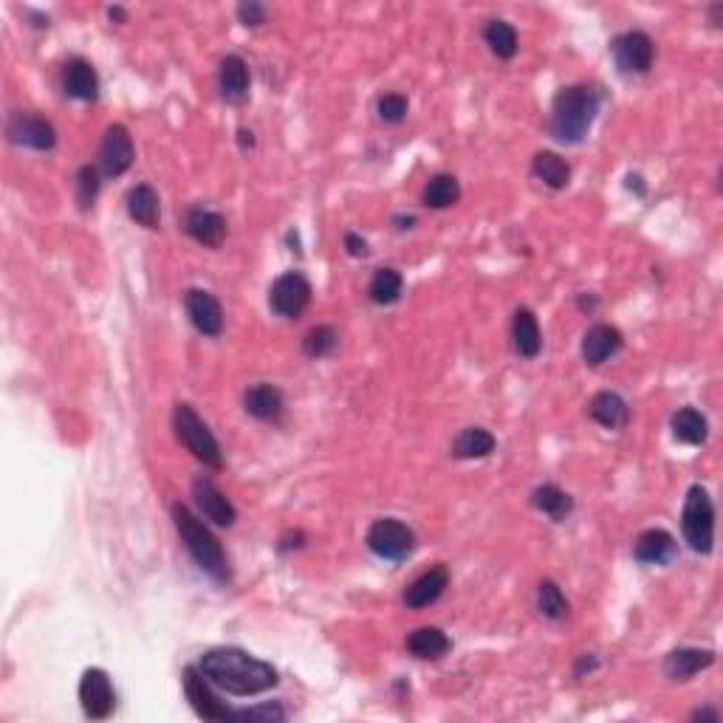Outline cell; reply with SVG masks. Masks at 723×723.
<instances>
[{
  "label": "cell",
  "mask_w": 723,
  "mask_h": 723,
  "mask_svg": "<svg viewBox=\"0 0 723 723\" xmlns=\"http://www.w3.org/2000/svg\"><path fill=\"white\" fill-rule=\"evenodd\" d=\"M198 670L207 675L209 684L229 695H260V692L277 687V670L269 661L255 659L252 653H246L241 647H212L207 650Z\"/></svg>",
  "instance_id": "1"
},
{
  "label": "cell",
  "mask_w": 723,
  "mask_h": 723,
  "mask_svg": "<svg viewBox=\"0 0 723 723\" xmlns=\"http://www.w3.org/2000/svg\"><path fill=\"white\" fill-rule=\"evenodd\" d=\"M599 105H602V97L591 85L560 88V94L554 97V105H551V119H548L551 136L563 145H579L594 125Z\"/></svg>",
  "instance_id": "2"
},
{
  "label": "cell",
  "mask_w": 723,
  "mask_h": 723,
  "mask_svg": "<svg viewBox=\"0 0 723 723\" xmlns=\"http://www.w3.org/2000/svg\"><path fill=\"white\" fill-rule=\"evenodd\" d=\"M173 523H176V531L178 537H181V543L184 548L190 551V557L195 560V565L212 577L215 582H229L232 577V568H229V560H226L224 548L218 543V537L212 534V531L198 520V517L187 509V506H181V503H173Z\"/></svg>",
  "instance_id": "3"
},
{
  "label": "cell",
  "mask_w": 723,
  "mask_h": 723,
  "mask_svg": "<svg viewBox=\"0 0 723 723\" xmlns=\"http://www.w3.org/2000/svg\"><path fill=\"white\" fill-rule=\"evenodd\" d=\"M681 531H684L687 546L695 554H712V548H715V506H712V498L701 483L690 486V492L684 498Z\"/></svg>",
  "instance_id": "4"
},
{
  "label": "cell",
  "mask_w": 723,
  "mask_h": 723,
  "mask_svg": "<svg viewBox=\"0 0 723 723\" xmlns=\"http://www.w3.org/2000/svg\"><path fill=\"white\" fill-rule=\"evenodd\" d=\"M173 430H176L178 441L187 447V452H193V458H198L201 464L209 466V469H221L224 466V455H221L218 438L212 435V430L204 424V418L198 416L190 404H176Z\"/></svg>",
  "instance_id": "5"
},
{
  "label": "cell",
  "mask_w": 723,
  "mask_h": 723,
  "mask_svg": "<svg viewBox=\"0 0 723 723\" xmlns=\"http://www.w3.org/2000/svg\"><path fill=\"white\" fill-rule=\"evenodd\" d=\"M365 543H368V548L376 557L390 560V563H404L416 551V534L402 520L382 517L368 529Z\"/></svg>",
  "instance_id": "6"
},
{
  "label": "cell",
  "mask_w": 723,
  "mask_h": 723,
  "mask_svg": "<svg viewBox=\"0 0 723 723\" xmlns=\"http://www.w3.org/2000/svg\"><path fill=\"white\" fill-rule=\"evenodd\" d=\"M311 283H308L306 274L300 272H286L280 274L272 283L269 291V306L277 317L283 320H297L311 303Z\"/></svg>",
  "instance_id": "7"
},
{
  "label": "cell",
  "mask_w": 723,
  "mask_h": 723,
  "mask_svg": "<svg viewBox=\"0 0 723 723\" xmlns=\"http://www.w3.org/2000/svg\"><path fill=\"white\" fill-rule=\"evenodd\" d=\"M613 60L622 74H647L653 68V57H656V46L653 37L647 32H625L619 34L611 43Z\"/></svg>",
  "instance_id": "8"
},
{
  "label": "cell",
  "mask_w": 723,
  "mask_h": 723,
  "mask_svg": "<svg viewBox=\"0 0 723 723\" xmlns=\"http://www.w3.org/2000/svg\"><path fill=\"white\" fill-rule=\"evenodd\" d=\"M80 701L91 721L111 718L113 707H116V690H113L111 675L99 670V667L85 670L80 681Z\"/></svg>",
  "instance_id": "9"
},
{
  "label": "cell",
  "mask_w": 723,
  "mask_h": 723,
  "mask_svg": "<svg viewBox=\"0 0 723 723\" xmlns=\"http://www.w3.org/2000/svg\"><path fill=\"white\" fill-rule=\"evenodd\" d=\"M184 692H187L198 718H204V721H235V709L221 704V698L209 687V678L198 667L184 670Z\"/></svg>",
  "instance_id": "10"
},
{
  "label": "cell",
  "mask_w": 723,
  "mask_h": 723,
  "mask_svg": "<svg viewBox=\"0 0 723 723\" xmlns=\"http://www.w3.org/2000/svg\"><path fill=\"white\" fill-rule=\"evenodd\" d=\"M136 159V150H133V139H130V130L125 125H111L102 136V145H99V167L108 178H119L128 173Z\"/></svg>",
  "instance_id": "11"
},
{
  "label": "cell",
  "mask_w": 723,
  "mask_h": 723,
  "mask_svg": "<svg viewBox=\"0 0 723 723\" xmlns=\"http://www.w3.org/2000/svg\"><path fill=\"white\" fill-rule=\"evenodd\" d=\"M184 308H187V317H190L198 334L221 337V331H224V308H221L215 294H209L204 289H190L184 294Z\"/></svg>",
  "instance_id": "12"
},
{
  "label": "cell",
  "mask_w": 723,
  "mask_h": 723,
  "mask_svg": "<svg viewBox=\"0 0 723 723\" xmlns=\"http://www.w3.org/2000/svg\"><path fill=\"white\" fill-rule=\"evenodd\" d=\"M9 139L32 150H51L57 145V130L49 119L32 111H20L9 119Z\"/></svg>",
  "instance_id": "13"
},
{
  "label": "cell",
  "mask_w": 723,
  "mask_h": 723,
  "mask_svg": "<svg viewBox=\"0 0 723 723\" xmlns=\"http://www.w3.org/2000/svg\"><path fill=\"white\" fill-rule=\"evenodd\" d=\"M622 345H625V337H622V331L616 328V325H608V322H596L591 325L588 331H585V337H582V362L588 365V368H599V365H605L608 359L622 351Z\"/></svg>",
  "instance_id": "14"
},
{
  "label": "cell",
  "mask_w": 723,
  "mask_h": 723,
  "mask_svg": "<svg viewBox=\"0 0 723 723\" xmlns=\"http://www.w3.org/2000/svg\"><path fill=\"white\" fill-rule=\"evenodd\" d=\"M193 500L198 506V512L207 517L209 523L221 526V529H229L235 526L238 520V509L232 506V500L226 498L224 492L209 481V478H195L193 483Z\"/></svg>",
  "instance_id": "15"
},
{
  "label": "cell",
  "mask_w": 723,
  "mask_h": 723,
  "mask_svg": "<svg viewBox=\"0 0 723 723\" xmlns=\"http://www.w3.org/2000/svg\"><path fill=\"white\" fill-rule=\"evenodd\" d=\"M447 585H450V571H447V565H433L430 571H424L421 577L413 579V582L407 585V591H404V605H407L410 611H424V608H430V605H435V602L444 596Z\"/></svg>",
  "instance_id": "16"
},
{
  "label": "cell",
  "mask_w": 723,
  "mask_h": 723,
  "mask_svg": "<svg viewBox=\"0 0 723 723\" xmlns=\"http://www.w3.org/2000/svg\"><path fill=\"white\" fill-rule=\"evenodd\" d=\"M184 232L193 238L195 243L207 246V249H218L226 241V218L221 212L212 209L193 207L184 215Z\"/></svg>",
  "instance_id": "17"
},
{
  "label": "cell",
  "mask_w": 723,
  "mask_h": 723,
  "mask_svg": "<svg viewBox=\"0 0 723 723\" xmlns=\"http://www.w3.org/2000/svg\"><path fill=\"white\" fill-rule=\"evenodd\" d=\"M243 407L252 418H258L263 424H280L283 413H286V399H283V390L280 387L269 385V382H260L252 385L243 396Z\"/></svg>",
  "instance_id": "18"
},
{
  "label": "cell",
  "mask_w": 723,
  "mask_h": 723,
  "mask_svg": "<svg viewBox=\"0 0 723 723\" xmlns=\"http://www.w3.org/2000/svg\"><path fill=\"white\" fill-rule=\"evenodd\" d=\"M633 557L642 565H670L678 557V543L670 531L647 529L636 537Z\"/></svg>",
  "instance_id": "19"
},
{
  "label": "cell",
  "mask_w": 723,
  "mask_h": 723,
  "mask_svg": "<svg viewBox=\"0 0 723 723\" xmlns=\"http://www.w3.org/2000/svg\"><path fill=\"white\" fill-rule=\"evenodd\" d=\"M715 664V650L707 647H678L664 659V675L670 681H690L692 675Z\"/></svg>",
  "instance_id": "20"
},
{
  "label": "cell",
  "mask_w": 723,
  "mask_h": 723,
  "mask_svg": "<svg viewBox=\"0 0 723 723\" xmlns=\"http://www.w3.org/2000/svg\"><path fill=\"white\" fill-rule=\"evenodd\" d=\"M63 91L65 97L80 99V102H94L99 97L97 68L88 60H82V57L68 60L63 71Z\"/></svg>",
  "instance_id": "21"
},
{
  "label": "cell",
  "mask_w": 723,
  "mask_h": 723,
  "mask_svg": "<svg viewBox=\"0 0 723 723\" xmlns=\"http://www.w3.org/2000/svg\"><path fill=\"white\" fill-rule=\"evenodd\" d=\"M218 88H221V97L232 105H241L246 94H249V65L243 63V57L238 54H229L221 60L218 68Z\"/></svg>",
  "instance_id": "22"
},
{
  "label": "cell",
  "mask_w": 723,
  "mask_h": 723,
  "mask_svg": "<svg viewBox=\"0 0 723 723\" xmlns=\"http://www.w3.org/2000/svg\"><path fill=\"white\" fill-rule=\"evenodd\" d=\"M588 416L594 418L596 424H602L605 430H622L630 421V407L619 393L602 390L588 402Z\"/></svg>",
  "instance_id": "23"
},
{
  "label": "cell",
  "mask_w": 723,
  "mask_h": 723,
  "mask_svg": "<svg viewBox=\"0 0 723 723\" xmlns=\"http://www.w3.org/2000/svg\"><path fill=\"white\" fill-rule=\"evenodd\" d=\"M452 650L450 636L441 630V627H418L407 636V653L416 656V659L435 661L444 659Z\"/></svg>",
  "instance_id": "24"
},
{
  "label": "cell",
  "mask_w": 723,
  "mask_h": 723,
  "mask_svg": "<svg viewBox=\"0 0 723 723\" xmlns=\"http://www.w3.org/2000/svg\"><path fill=\"white\" fill-rule=\"evenodd\" d=\"M512 345L523 359H534L543 348V334L531 308H517L515 320H512Z\"/></svg>",
  "instance_id": "25"
},
{
  "label": "cell",
  "mask_w": 723,
  "mask_h": 723,
  "mask_svg": "<svg viewBox=\"0 0 723 723\" xmlns=\"http://www.w3.org/2000/svg\"><path fill=\"white\" fill-rule=\"evenodd\" d=\"M128 215L145 229H159L161 204L156 190L150 184H139L128 193Z\"/></svg>",
  "instance_id": "26"
},
{
  "label": "cell",
  "mask_w": 723,
  "mask_h": 723,
  "mask_svg": "<svg viewBox=\"0 0 723 723\" xmlns=\"http://www.w3.org/2000/svg\"><path fill=\"white\" fill-rule=\"evenodd\" d=\"M531 506L537 512H543L546 517H551L554 523H563L565 517L574 512V500L568 492H563L557 483H543L531 492Z\"/></svg>",
  "instance_id": "27"
},
{
  "label": "cell",
  "mask_w": 723,
  "mask_h": 723,
  "mask_svg": "<svg viewBox=\"0 0 723 723\" xmlns=\"http://www.w3.org/2000/svg\"><path fill=\"white\" fill-rule=\"evenodd\" d=\"M495 447H498V441H495V435L489 433V430H483V427H466V430L455 435L452 455L461 458V461H475V458L492 455Z\"/></svg>",
  "instance_id": "28"
},
{
  "label": "cell",
  "mask_w": 723,
  "mask_h": 723,
  "mask_svg": "<svg viewBox=\"0 0 723 723\" xmlns=\"http://www.w3.org/2000/svg\"><path fill=\"white\" fill-rule=\"evenodd\" d=\"M531 173L540 178L546 187H551V190H565L568 181H571V164H568L563 156L551 153V150H540V153L531 159Z\"/></svg>",
  "instance_id": "29"
},
{
  "label": "cell",
  "mask_w": 723,
  "mask_h": 723,
  "mask_svg": "<svg viewBox=\"0 0 723 723\" xmlns=\"http://www.w3.org/2000/svg\"><path fill=\"white\" fill-rule=\"evenodd\" d=\"M670 427H673L675 441H681L687 447H701L709 435L707 418L701 416L695 407H681L673 416V421H670Z\"/></svg>",
  "instance_id": "30"
},
{
  "label": "cell",
  "mask_w": 723,
  "mask_h": 723,
  "mask_svg": "<svg viewBox=\"0 0 723 723\" xmlns=\"http://www.w3.org/2000/svg\"><path fill=\"white\" fill-rule=\"evenodd\" d=\"M402 291L404 277L399 269L385 266V269H376V274L370 277L368 294L376 306H393V303H399V300H402Z\"/></svg>",
  "instance_id": "31"
},
{
  "label": "cell",
  "mask_w": 723,
  "mask_h": 723,
  "mask_svg": "<svg viewBox=\"0 0 723 723\" xmlns=\"http://www.w3.org/2000/svg\"><path fill=\"white\" fill-rule=\"evenodd\" d=\"M424 207L430 209H450L458 204V198H461V184H458V178L450 176V173H438L427 181V187H424Z\"/></svg>",
  "instance_id": "32"
},
{
  "label": "cell",
  "mask_w": 723,
  "mask_h": 723,
  "mask_svg": "<svg viewBox=\"0 0 723 723\" xmlns=\"http://www.w3.org/2000/svg\"><path fill=\"white\" fill-rule=\"evenodd\" d=\"M483 40L498 60H512L517 54V32L506 20H489L483 29Z\"/></svg>",
  "instance_id": "33"
},
{
  "label": "cell",
  "mask_w": 723,
  "mask_h": 723,
  "mask_svg": "<svg viewBox=\"0 0 723 723\" xmlns=\"http://www.w3.org/2000/svg\"><path fill=\"white\" fill-rule=\"evenodd\" d=\"M537 611L543 613L546 619H551V622H563L565 616L571 613V605L565 599L563 588L554 579H543L537 585Z\"/></svg>",
  "instance_id": "34"
},
{
  "label": "cell",
  "mask_w": 723,
  "mask_h": 723,
  "mask_svg": "<svg viewBox=\"0 0 723 723\" xmlns=\"http://www.w3.org/2000/svg\"><path fill=\"white\" fill-rule=\"evenodd\" d=\"M339 345V334L337 328H331V325H317V328H311L303 339V354L308 359H322V356L334 354Z\"/></svg>",
  "instance_id": "35"
},
{
  "label": "cell",
  "mask_w": 723,
  "mask_h": 723,
  "mask_svg": "<svg viewBox=\"0 0 723 723\" xmlns=\"http://www.w3.org/2000/svg\"><path fill=\"white\" fill-rule=\"evenodd\" d=\"M99 187H102V181H99L97 167H91V164L80 167V173H77V201H80V209L94 207Z\"/></svg>",
  "instance_id": "36"
},
{
  "label": "cell",
  "mask_w": 723,
  "mask_h": 723,
  "mask_svg": "<svg viewBox=\"0 0 723 723\" xmlns=\"http://www.w3.org/2000/svg\"><path fill=\"white\" fill-rule=\"evenodd\" d=\"M407 97L402 94H385V97L379 99V105H376V113H379V122H385V125H399L407 119Z\"/></svg>",
  "instance_id": "37"
},
{
  "label": "cell",
  "mask_w": 723,
  "mask_h": 723,
  "mask_svg": "<svg viewBox=\"0 0 723 723\" xmlns=\"http://www.w3.org/2000/svg\"><path fill=\"white\" fill-rule=\"evenodd\" d=\"M235 721H249V723H272V721H286V709L280 704H260L252 709H235Z\"/></svg>",
  "instance_id": "38"
},
{
  "label": "cell",
  "mask_w": 723,
  "mask_h": 723,
  "mask_svg": "<svg viewBox=\"0 0 723 723\" xmlns=\"http://www.w3.org/2000/svg\"><path fill=\"white\" fill-rule=\"evenodd\" d=\"M238 20H241L243 26H263L266 23V6L263 3H255V0H249V3H241L238 6Z\"/></svg>",
  "instance_id": "39"
},
{
  "label": "cell",
  "mask_w": 723,
  "mask_h": 723,
  "mask_svg": "<svg viewBox=\"0 0 723 723\" xmlns=\"http://www.w3.org/2000/svg\"><path fill=\"white\" fill-rule=\"evenodd\" d=\"M303 546H306V534H303V531H289V534H283V537H280V543H277V548H280L283 554L297 551V548H303Z\"/></svg>",
  "instance_id": "40"
},
{
  "label": "cell",
  "mask_w": 723,
  "mask_h": 723,
  "mask_svg": "<svg viewBox=\"0 0 723 723\" xmlns=\"http://www.w3.org/2000/svg\"><path fill=\"white\" fill-rule=\"evenodd\" d=\"M345 249H348L351 258H365L368 255V243H365V238H359L356 232L345 235Z\"/></svg>",
  "instance_id": "41"
},
{
  "label": "cell",
  "mask_w": 723,
  "mask_h": 723,
  "mask_svg": "<svg viewBox=\"0 0 723 723\" xmlns=\"http://www.w3.org/2000/svg\"><path fill=\"white\" fill-rule=\"evenodd\" d=\"M721 715H718V709H695L692 712V721H718Z\"/></svg>",
  "instance_id": "42"
},
{
  "label": "cell",
  "mask_w": 723,
  "mask_h": 723,
  "mask_svg": "<svg viewBox=\"0 0 723 723\" xmlns=\"http://www.w3.org/2000/svg\"><path fill=\"white\" fill-rule=\"evenodd\" d=\"M238 136H241V145H243V150H246V147H255V139H252V136H255V133H252V130H241V133H238Z\"/></svg>",
  "instance_id": "43"
},
{
  "label": "cell",
  "mask_w": 723,
  "mask_h": 723,
  "mask_svg": "<svg viewBox=\"0 0 723 723\" xmlns=\"http://www.w3.org/2000/svg\"><path fill=\"white\" fill-rule=\"evenodd\" d=\"M108 15H111V20L125 23V9H119V6H111V9H108Z\"/></svg>",
  "instance_id": "44"
},
{
  "label": "cell",
  "mask_w": 723,
  "mask_h": 723,
  "mask_svg": "<svg viewBox=\"0 0 723 723\" xmlns=\"http://www.w3.org/2000/svg\"><path fill=\"white\" fill-rule=\"evenodd\" d=\"M579 308H588V311H594L596 300H594V297H585V294H582V297H579Z\"/></svg>",
  "instance_id": "45"
},
{
  "label": "cell",
  "mask_w": 723,
  "mask_h": 723,
  "mask_svg": "<svg viewBox=\"0 0 723 723\" xmlns=\"http://www.w3.org/2000/svg\"><path fill=\"white\" fill-rule=\"evenodd\" d=\"M396 224H399V229H410V226L416 224V218H413V215H407V218H396Z\"/></svg>",
  "instance_id": "46"
}]
</instances>
